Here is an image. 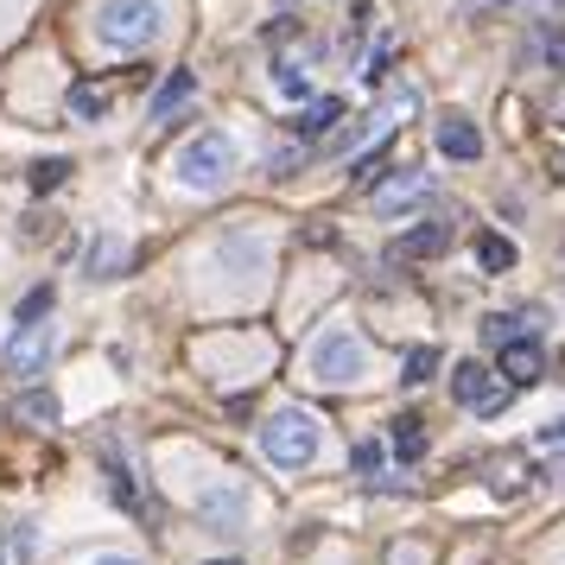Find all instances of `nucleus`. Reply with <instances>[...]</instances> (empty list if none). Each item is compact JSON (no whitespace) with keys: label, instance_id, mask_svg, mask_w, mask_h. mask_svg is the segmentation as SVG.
<instances>
[{"label":"nucleus","instance_id":"nucleus-11","mask_svg":"<svg viewBox=\"0 0 565 565\" xmlns=\"http://www.w3.org/2000/svg\"><path fill=\"white\" fill-rule=\"evenodd\" d=\"M433 191V172H407V179H382L375 184V210H407Z\"/></svg>","mask_w":565,"mask_h":565},{"label":"nucleus","instance_id":"nucleus-5","mask_svg":"<svg viewBox=\"0 0 565 565\" xmlns=\"http://www.w3.org/2000/svg\"><path fill=\"white\" fill-rule=\"evenodd\" d=\"M451 401H458L463 413H483V419H495V413L509 407V382L470 356V362H458V369H451Z\"/></svg>","mask_w":565,"mask_h":565},{"label":"nucleus","instance_id":"nucleus-7","mask_svg":"<svg viewBox=\"0 0 565 565\" xmlns=\"http://www.w3.org/2000/svg\"><path fill=\"white\" fill-rule=\"evenodd\" d=\"M198 514H204L210 534H242L248 527V489L242 483H216L198 495Z\"/></svg>","mask_w":565,"mask_h":565},{"label":"nucleus","instance_id":"nucleus-21","mask_svg":"<svg viewBox=\"0 0 565 565\" xmlns=\"http://www.w3.org/2000/svg\"><path fill=\"white\" fill-rule=\"evenodd\" d=\"M57 306V286H32L26 299H20V311H13V324H45Z\"/></svg>","mask_w":565,"mask_h":565},{"label":"nucleus","instance_id":"nucleus-8","mask_svg":"<svg viewBox=\"0 0 565 565\" xmlns=\"http://www.w3.org/2000/svg\"><path fill=\"white\" fill-rule=\"evenodd\" d=\"M495 375H502L509 387L546 382V350H540L534 337H514V343H502V350H495Z\"/></svg>","mask_w":565,"mask_h":565},{"label":"nucleus","instance_id":"nucleus-27","mask_svg":"<svg viewBox=\"0 0 565 565\" xmlns=\"http://www.w3.org/2000/svg\"><path fill=\"white\" fill-rule=\"evenodd\" d=\"M483 337L495 343V350H502V343H514V318H509V311H489V318H483Z\"/></svg>","mask_w":565,"mask_h":565},{"label":"nucleus","instance_id":"nucleus-3","mask_svg":"<svg viewBox=\"0 0 565 565\" xmlns=\"http://www.w3.org/2000/svg\"><path fill=\"white\" fill-rule=\"evenodd\" d=\"M172 172H179V184H191V191H223L230 172H235V147L223 140V134H198V140L179 153Z\"/></svg>","mask_w":565,"mask_h":565},{"label":"nucleus","instance_id":"nucleus-1","mask_svg":"<svg viewBox=\"0 0 565 565\" xmlns=\"http://www.w3.org/2000/svg\"><path fill=\"white\" fill-rule=\"evenodd\" d=\"M260 458L274 463V470H306L318 458V419L299 407H280L260 426Z\"/></svg>","mask_w":565,"mask_h":565},{"label":"nucleus","instance_id":"nucleus-4","mask_svg":"<svg viewBox=\"0 0 565 565\" xmlns=\"http://www.w3.org/2000/svg\"><path fill=\"white\" fill-rule=\"evenodd\" d=\"M369 369V356H362V343L350 331H324L318 343H311V382L324 387H350Z\"/></svg>","mask_w":565,"mask_h":565},{"label":"nucleus","instance_id":"nucleus-2","mask_svg":"<svg viewBox=\"0 0 565 565\" xmlns=\"http://www.w3.org/2000/svg\"><path fill=\"white\" fill-rule=\"evenodd\" d=\"M96 39L115 52H140L159 39V7L153 0H103L96 7Z\"/></svg>","mask_w":565,"mask_h":565},{"label":"nucleus","instance_id":"nucleus-24","mask_svg":"<svg viewBox=\"0 0 565 565\" xmlns=\"http://www.w3.org/2000/svg\"><path fill=\"white\" fill-rule=\"evenodd\" d=\"M350 463H356V477H362V483H375V477L387 470V445L362 438V445H356V458H350Z\"/></svg>","mask_w":565,"mask_h":565},{"label":"nucleus","instance_id":"nucleus-30","mask_svg":"<svg viewBox=\"0 0 565 565\" xmlns=\"http://www.w3.org/2000/svg\"><path fill=\"white\" fill-rule=\"evenodd\" d=\"M514 489H521V463L502 458V463H495V495H514Z\"/></svg>","mask_w":565,"mask_h":565},{"label":"nucleus","instance_id":"nucleus-15","mask_svg":"<svg viewBox=\"0 0 565 565\" xmlns=\"http://www.w3.org/2000/svg\"><path fill=\"white\" fill-rule=\"evenodd\" d=\"M445 242H451V235H445V223H413V230L394 242V255H401V260H426V255H438Z\"/></svg>","mask_w":565,"mask_h":565},{"label":"nucleus","instance_id":"nucleus-29","mask_svg":"<svg viewBox=\"0 0 565 565\" xmlns=\"http://www.w3.org/2000/svg\"><path fill=\"white\" fill-rule=\"evenodd\" d=\"M387 64H394V45H375V52H369V64H362V77L382 83V77H387Z\"/></svg>","mask_w":565,"mask_h":565},{"label":"nucleus","instance_id":"nucleus-25","mask_svg":"<svg viewBox=\"0 0 565 565\" xmlns=\"http://www.w3.org/2000/svg\"><path fill=\"white\" fill-rule=\"evenodd\" d=\"M382 179H387V140L375 147V153H362V159H356V191H375Z\"/></svg>","mask_w":565,"mask_h":565},{"label":"nucleus","instance_id":"nucleus-33","mask_svg":"<svg viewBox=\"0 0 565 565\" xmlns=\"http://www.w3.org/2000/svg\"><path fill=\"white\" fill-rule=\"evenodd\" d=\"M210 565H242V559H210Z\"/></svg>","mask_w":565,"mask_h":565},{"label":"nucleus","instance_id":"nucleus-13","mask_svg":"<svg viewBox=\"0 0 565 565\" xmlns=\"http://www.w3.org/2000/svg\"><path fill=\"white\" fill-rule=\"evenodd\" d=\"M13 419H20V426H32V433H52V426H57V394L26 387V394L13 401Z\"/></svg>","mask_w":565,"mask_h":565},{"label":"nucleus","instance_id":"nucleus-28","mask_svg":"<svg viewBox=\"0 0 565 565\" xmlns=\"http://www.w3.org/2000/svg\"><path fill=\"white\" fill-rule=\"evenodd\" d=\"M540 57H546L553 71H565V32H559V26H546V32H540Z\"/></svg>","mask_w":565,"mask_h":565},{"label":"nucleus","instance_id":"nucleus-31","mask_svg":"<svg viewBox=\"0 0 565 565\" xmlns=\"http://www.w3.org/2000/svg\"><path fill=\"white\" fill-rule=\"evenodd\" d=\"M540 445H546V451H565V413H559V419H546V426H540Z\"/></svg>","mask_w":565,"mask_h":565},{"label":"nucleus","instance_id":"nucleus-32","mask_svg":"<svg viewBox=\"0 0 565 565\" xmlns=\"http://www.w3.org/2000/svg\"><path fill=\"white\" fill-rule=\"evenodd\" d=\"M96 565H134V559H96Z\"/></svg>","mask_w":565,"mask_h":565},{"label":"nucleus","instance_id":"nucleus-22","mask_svg":"<svg viewBox=\"0 0 565 565\" xmlns=\"http://www.w3.org/2000/svg\"><path fill=\"white\" fill-rule=\"evenodd\" d=\"M438 369H445V356H438V343H426V350H413V356H407V375H401V382H407V387H426Z\"/></svg>","mask_w":565,"mask_h":565},{"label":"nucleus","instance_id":"nucleus-18","mask_svg":"<svg viewBox=\"0 0 565 565\" xmlns=\"http://www.w3.org/2000/svg\"><path fill=\"white\" fill-rule=\"evenodd\" d=\"M477 267H483V274H509L514 267V242L509 235H495V230H483L477 235Z\"/></svg>","mask_w":565,"mask_h":565},{"label":"nucleus","instance_id":"nucleus-16","mask_svg":"<svg viewBox=\"0 0 565 565\" xmlns=\"http://www.w3.org/2000/svg\"><path fill=\"white\" fill-rule=\"evenodd\" d=\"M128 267V242L121 235H96V248H89V280H115Z\"/></svg>","mask_w":565,"mask_h":565},{"label":"nucleus","instance_id":"nucleus-23","mask_svg":"<svg viewBox=\"0 0 565 565\" xmlns=\"http://www.w3.org/2000/svg\"><path fill=\"white\" fill-rule=\"evenodd\" d=\"M64 179H71V159H39V166L26 172V184L39 191V198H45V191H57Z\"/></svg>","mask_w":565,"mask_h":565},{"label":"nucleus","instance_id":"nucleus-20","mask_svg":"<svg viewBox=\"0 0 565 565\" xmlns=\"http://www.w3.org/2000/svg\"><path fill=\"white\" fill-rule=\"evenodd\" d=\"M71 115H77V121H103L108 115V89L103 83H71Z\"/></svg>","mask_w":565,"mask_h":565},{"label":"nucleus","instance_id":"nucleus-6","mask_svg":"<svg viewBox=\"0 0 565 565\" xmlns=\"http://www.w3.org/2000/svg\"><path fill=\"white\" fill-rule=\"evenodd\" d=\"M52 350H57V331H52V324H20L0 362H7V375H45Z\"/></svg>","mask_w":565,"mask_h":565},{"label":"nucleus","instance_id":"nucleus-17","mask_svg":"<svg viewBox=\"0 0 565 565\" xmlns=\"http://www.w3.org/2000/svg\"><path fill=\"white\" fill-rule=\"evenodd\" d=\"M394 458H401V463L426 458V419H413V413H401V419H394Z\"/></svg>","mask_w":565,"mask_h":565},{"label":"nucleus","instance_id":"nucleus-12","mask_svg":"<svg viewBox=\"0 0 565 565\" xmlns=\"http://www.w3.org/2000/svg\"><path fill=\"white\" fill-rule=\"evenodd\" d=\"M103 470H108V495H115L128 514H147V502H140V483H134L128 458H115V445H103Z\"/></svg>","mask_w":565,"mask_h":565},{"label":"nucleus","instance_id":"nucleus-26","mask_svg":"<svg viewBox=\"0 0 565 565\" xmlns=\"http://www.w3.org/2000/svg\"><path fill=\"white\" fill-rule=\"evenodd\" d=\"M274 83H280V96H306V64H274Z\"/></svg>","mask_w":565,"mask_h":565},{"label":"nucleus","instance_id":"nucleus-19","mask_svg":"<svg viewBox=\"0 0 565 565\" xmlns=\"http://www.w3.org/2000/svg\"><path fill=\"white\" fill-rule=\"evenodd\" d=\"M32 546H39V534H32L26 521L0 527V565H32Z\"/></svg>","mask_w":565,"mask_h":565},{"label":"nucleus","instance_id":"nucleus-9","mask_svg":"<svg viewBox=\"0 0 565 565\" xmlns=\"http://www.w3.org/2000/svg\"><path fill=\"white\" fill-rule=\"evenodd\" d=\"M438 153L458 159V166L483 159V134H477V121H463V115H445V121H438Z\"/></svg>","mask_w":565,"mask_h":565},{"label":"nucleus","instance_id":"nucleus-10","mask_svg":"<svg viewBox=\"0 0 565 565\" xmlns=\"http://www.w3.org/2000/svg\"><path fill=\"white\" fill-rule=\"evenodd\" d=\"M343 121V96H318V103H306L299 108V121H292V134L299 140H324V134Z\"/></svg>","mask_w":565,"mask_h":565},{"label":"nucleus","instance_id":"nucleus-14","mask_svg":"<svg viewBox=\"0 0 565 565\" xmlns=\"http://www.w3.org/2000/svg\"><path fill=\"white\" fill-rule=\"evenodd\" d=\"M191 96H198V77H191V71H172V77L153 89V121H172Z\"/></svg>","mask_w":565,"mask_h":565}]
</instances>
